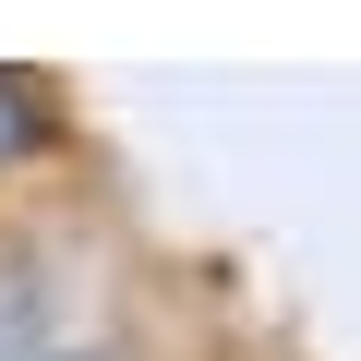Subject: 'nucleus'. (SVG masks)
<instances>
[{"label": "nucleus", "mask_w": 361, "mask_h": 361, "mask_svg": "<svg viewBox=\"0 0 361 361\" xmlns=\"http://www.w3.org/2000/svg\"><path fill=\"white\" fill-rule=\"evenodd\" d=\"M25 337H37V289L0 277V361H25Z\"/></svg>", "instance_id": "2"}, {"label": "nucleus", "mask_w": 361, "mask_h": 361, "mask_svg": "<svg viewBox=\"0 0 361 361\" xmlns=\"http://www.w3.org/2000/svg\"><path fill=\"white\" fill-rule=\"evenodd\" d=\"M49 133V97H37V73H0V157H25Z\"/></svg>", "instance_id": "1"}]
</instances>
